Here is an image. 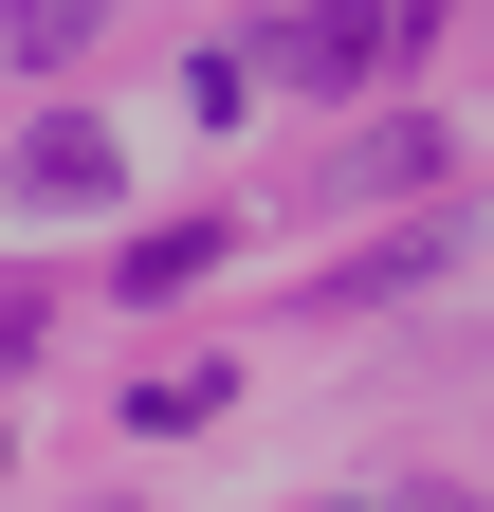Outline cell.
<instances>
[{"label": "cell", "mask_w": 494, "mask_h": 512, "mask_svg": "<svg viewBox=\"0 0 494 512\" xmlns=\"http://www.w3.org/2000/svg\"><path fill=\"white\" fill-rule=\"evenodd\" d=\"M0 476H19V439H0Z\"/></svg>", "instance_id": "cell-4"}, {"label": "cell", "mask_w": 494, "mask_h": 512, "mask_svg": "<svg viewBox=\"0 0 494 512\" xmlns=\"http://www.w3.org/2000/svg\"><path fill=\"white\" fill-rule=\"evenodd\" d=\"M110 183H129V147H110L92 110H55L37 147H19V202H110Z\"/></svg>", "instance_id": "cell-2"}, {"label": "cell", "mask_w": 494, "mask_h": 512, "mask_svg": "<svg viewBox=\"0 0 494 512\" xmlns=\"http://www.w3.org/2000/svg\"><path fill=\"white\" fill-rule=\"evenodd\" d=\"M257 37H275L293 92H366V74L421 55V0H293V19H257Z\"/></svg>", "instance_id": "cell-1"}, {"label": "cell", "mask_w": 494, "mask_h": 512, "mask_svg": "<svg viewBox=\"0 0 494 512\" xmlns=\"http://www.w3.org/2000/svg\"><path fill=\"white\" fill-rule=\"evenodd\" d=\"M92 37H110L92 0H0V74H74Z\"/></svg>", "instance_id": "cell-3"}]
</instances>
